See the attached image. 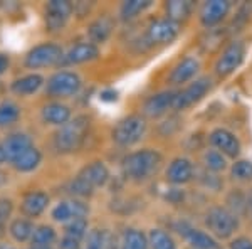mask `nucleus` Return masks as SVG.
<instances>
[{"instance_id": "nucleus-20", "label": "nucleus", "mask_w": 252, "mask_h": 249, "mask_svg": "<svg viewBox=\"0 0 252 249\" xmlns=\"http://www.w3.org/2000/svg\"><path fill=\"white\" fill-rule=\"evenodd\" d=\"M200 69V63L195 58H185L177 64L172 72H170V83L172 84H184L187 81H190L197 74V71Z\"/></svg>"}, {"instance_id": "nucleus-45", "label": "nucleus", "mask_w": 252, "mask_h": 249, "mask_svg": "<svg viewBox=\"0 0 252 249\" xmlns=\"http://www.w3.org/2000/svg\"><path fill=\"white\" fill-rule=\"evenodd\" d=\"M31 249H51V248H35V246H32Z\"/></svg>"}, {"instance_id": "nucleus-13", "label": "nucleus", "mask_w": 252, "mask_h": 249, "mask_svg": "<svg viewBox=\"0 0 252 249\" xmlns=\"http://www.w3.org/2000/svg\"><path fill=\"white\" fill-rule=\"evenodd\" d=\"M210 143L215 146V150H219L225 157L235 158L241 153V142H239V138L225 128L214 130L210 133Z\"/></svg>"}, {"instance_id": "nucleus-40", "label": "nucleus", "mask_w": 252, "mask_h": 249, "mask_svg": "<svg viewBox=\"0 0 252 249\" xmlns=\"http://www.w3.org/2000/svg\"><path fill=\"white\" fill-rule=\"evenodd\" d=\"M99 98H101L103 101L113 103V101H116V100H118V91H115V89H104V91L99 95Z\"/></svg>"}, {"instance_id": "nucleus-42", "label": "nucleus", "mask_w": 252, "mask_h": 249, "mask_svg": "<svg viewBox=\"0 0 252 249\" xmlns=\"http://www.w3.org/2000/svg\"><path fill=\"white\" fill-rule=\"evenodd\" d=\"M7 160V157H5V152H3V148H2V145H0V163H3Z\"/></svg>"}, {"instance_id": "nucleus-10", "label": "nucleus", "mask_w": 252, "mask_h": 249, "mask_svg": "<svg viewBox=\"0 0 252 249\" xmlns=\"http://www.w3.org/2000/svg\"><path fill=\"white\" fill-rule=\"evenodd\" d=\"M210 79L209 77H200V79H195L190 86H187L184 91H178L177 101H175V109H185L189 106H192L195 103L204 98L210 89Z\"/></svg>"}, {"instance_id": "nucleus-36", "label": "nucleus", "mask_w": 252, "mask_h": 249, "mask_svg": "<svg viewBox=\"0 0 252 249\" xmlns=\"http://www.w3.org/2000/svg\"><path fill=\"white\" fill-rule=\"evenodd\" d=\"M108 243V234L101 231H91L88 236V244L86 249H106Z\"/></svg>"}, {"instance_id": "nucleus-31", "label": "nucleus", "mask_w": 252, "mask_h": 249, "mask_svg": "<svg viewBox=\"0 0 252 249\" xmlns=\"http://www.w3.org/2000/svg\"><path fill=\"white\" fill-rule=\"evenodd\" d=\"M152 249H177V244L168 232L161 229H152L148 236Z\"/></svg>"}, {"instance_id": "nucleus-38", "label": "nucleus", "mask_w": 252, "mask_h": 249, "mask_svg": "<svg viewBox=\"0 0 252 249\" xmlns=\"http://www.w3.org/2000/svg\"><path fill=\"white\" fill-rule=\"evenodd\" d=\"M61 249H81V241L74 239V238H69V236H64L61 239V244H59Z\"/></svg>"}, {"instance_id": "nucleus-25", "label": "nucleus", "mask_w": 252, "mask_h": 249, "mask_svg": "<svg viewBox=\"0 0 252 249\" xmlns=\"http://www.w3.org/2000/svg\"><path fill=\"white\" fill-rule=\"evenodd\" d=\"M40 160H42V155L35 146H32L26 153L20 155L17 160L12 162V165H14V169L17 172H32V170H35L39 167Z\"/></svg>"}, {"instance_id": "nucleus-30", "label": "nucleus", "mask_w": 252, "mask_h": 249, "mask_svg": "<svg viewBox=\"0 0 252 249\" xmlns=\"http://www.w3.org/2000/svg\"><path fill=\"white\" fill-rule=\"evenodd\" d=\"M31 241L35 248H51V244L56 241V231L51 226H37Z\"/></svg>"}, {"instance_id": "nucleus-19", "label": "nucleus", "mask_w": 252, "mask_h": 249, "mask_svg": "<svg viewBox=\"0 0 252 249\" xmlns=\"http://www.w3.org/2000/svg\"><path fill=\"white\" fill-rule=\"evenodd\" d=\"M99 56V49L96 44L93 42H81L76 44L74 47H71L67 51V54L64 56V63L67 64H83L94 61Z\"/></svg>"}, {"instance_id": "nucleus-44", "label": "nucleus", "mask_w": 252, "mask_h": 249, "mask_svg": "<svg viewBox=\"0 0 252 249\" xmlns=\"http://www.w3.org/2000/svg\"><path fill=\"white\" fill-rule=\"evenodd\" d=\"M0 249H14V248L9 246V244H0Z\"/></svg>"}, {"instance_id": "nucleus-6", "label": "nucleus", "mask_w": 252, "mask_h": 249, "mask_svg": "<svg viewBox=\"0 0 252 249\" xmlns=\"http://www.w3.org/2000/svg\"><path fill=\"white\" fill-rule=\"evenodd\" d=\"M81 77L71 71H59L47 79L46 89L51 96L56 98H67L79 91Z\"/></svg>"}, {"instance_id": "nucleus-2", "label": "nucleus", "mask_w": 252, "mask_h": 249, "mask_svg": "<svg viewBox=\"0 0 252 249\" xmlns=\"http://www.w3.org/2000/svg\"><path fill=\"white\" fill-rule=\"evenodd\" d=\"M161 165V155L157 150H140L133 152L123 160V170L133 180H145L152 177L153 174L160 169Z\"/></svg>"}, {"instance_id": "nucleus-5", "label": "nucleus", "mask_w": 252, "mask_h": 249, "mask_svg": "<svg viewBox=\"0 0 252 249\" xmlns=\"http://www.w3.org/2000/svg\"><path fill=\"white\" fill-rule=\"evenodd\" d=\"M207 227L214 236L220 239H227L237 229V217L234 212L227 211L225 207H212L207 212Z\"/></svg>"}, {"instance_id": "nucleus-26", "label": "nucleus", "mask_w": 252, "mask_h": 249, "mask_svg": "<svg viewBox=\"0 0 252 249\" xmlns=\"http://www.w3.org/2000/svg\"><path fill=\"white\" fill-rule=\"evenodd\" d=\"M184 236L187 238V241L192 244V248H195V249H217V243H215V239L200 229L187 227V229L184 231Z\"/></svg>"}, {"instance_id": "nucleus-8", "label": "nucleus", "mask_w": 252, "mask_h": 249, "mask_svg": "<svg viewBox=\"0 0 252 249\" xmlns=\"http://www.w3.org/2000/svg\"><path fill=\"white\" fill-rule=\"evenodd\" d=\"M63 58V49L58 44L52 42H44L39 46L32 47L26 56V66L31 69H39V68H46L51 64L58 63Z\"/></svg>"}, {"instance_id": "nucleus-15", "label": "nucleus", "mask_w": 252, "mask_h": 249, "mask_svg": "<svg viewBox=\"0 0 252 249\" xmlns=\"http://www.w3.org/2000/svg\"><path fill=\"white\" fill-rule=\"evenodd\" d=\"M88 206L79 201H64L59 202L58 206L52 209V219L58 222H69V220L76 217H86L88 215Z\"/></svg>"}, {"instance_id": "nucleus-39", "label": "nucleus", "mask_w": 252, "mask_h": 249, "mask_svg": "<svg viewBox=\"0 0 252 249\" xmlns=\"http://www.w3.org/2000/svg\"><path fill=\"white\" fill-rule=\"evenodd\" d=\"M230 249H252V241L249 238H237L230 243Z\"/></svg>"}, {"instance_id": "nucleus-23", "label": "nucleus", "mask_w": 252, "mask_h": 249, "mask_svg": "<svg viewBox=\"0 0 252 249\" xmlns=\"http://www.w3.org/2000/svg\"><path fill=\"white\" fill-rule=\"evenodd\" d=\"M44 84V77L40 74H27L22 76L19 79H15L12 83V91L15 95L20 96H27V95H34L35 91H39V88Z\"/></svg>"}, {"instance_id": "nucleus-18", "label": "nucleus", "mask_w": 252, "mask_h": 249, "mask_svg": "<svg viewBox=\"0 0 252 249\" xmlns=\"http://www.w3.org/2000/svg\"><path fill=\"white\" fill-rule=\"evenodd\" d=\"M193 175V165L189 158L178 157L172 160V163L166 169V178L168 182L175 183V185H180V183H185L192 178Z\"/></svg>"}, {"instance_id": "nucleus-12", "label": "nucleus", "mask_w": 252, "mask_h": 249, "mask_svg": "<svg viewBox=\"0 0 252 249\" xmlns=\"http://www.w3.org/2000/svg\"><path fill=\"white\" fill-rule=\"evenodd\" d=\"M178 27L177 22L170 19H158L153 20L148 27V39L155 44H170L178 37Z\"/></svg>"}, {"instance_id": "nucleus-9", "label": "nucleus", "mask_w": 252, "mask_h": 249, "mask_svg": "<svg viewBox=\"0 0 252 249\" xmlns=\"http://www.w3.org/2000/svg\"><path fill=\"white\" fill-rule=\"evenodd\" d=\"M74 7L66 0H51L46 5V26L51 32L63 31Z\"/></svg>"}, {"instance_id": "nucleus-33", "label": "nucleus", "mask_w": 252, "mask_h": 249, "mask_svg": "<svg viewBox=\"0 0 252 249\" xmlns=\"http://www.w3.org/2000/svg\"><path fill=\"white\" fill-rule=\"evenodd\" d=\"M204 165L212 172H220L227 167L225 155L220 153L219 150H207L204 153Z\"/></svg>"}, {"instance_id": "nucleus-41", "label": "nucleus", "mask_w": 252, "mask_h": 249, "mask_svg": "<svg viewBox=\"0 0 252 249\" xmlns=\"http://www.w3.org/2000/svg\"><path fill=\"white\" fill-rule=\"evenodd\" d=\"M9 66H10V58L7 54H3V52H0V74H3L9 69Z\"/></svg>"}, {"instance_id": "nucleus-43", "label": "nucleus", "mask_w": 252, "mask_h": 249, "mask_svg": "<svg viewBox=\"0 0 252 249\" xmlns=\"http://www.w3.org/2000/svg\"><path fill=\"white\" fill-rule=\"evenodd\" d=\"M247 209H249L251 215H252V194L249 195V199H247Z\"/></svg>"}, {"instance_id": "nucleus-16", "label": "nucleus", "mask_w": 252, "mask_h": 249, "mask_svg": "<svg viewBox=\"0 0 252 249\" xmlns=\"http://www.w3.org/2000/svg\"><path fill=\"white\" fill-rule=\"evenodd\" d=\"M32 146H34V145H32L31 137H29V135H26V133L10 135V137L2 143V148H3V152H5L7 160H10V162L17 160L20 155L26 153L27 150L32 148Z\"/></svg>"}, {"instance_id": "nucleus-28", "label": "nucleus", "mask_w": 252, "mask_h": 249, "mask_svg": "<svg viewBox=\"0 0 252 249\" xmlns=\"http://www.w3.org/2000/svg\"><path fill=\"white\" fill-rule=\"evenodd\" d=\"M148 238L138 229H126L121 239V249H148Z\"/></svg>"}, {"instance_id": "nucleus-29", "label": "nucleus", "mask_w": 252, "mask_h": 249, "mask_svg": "<svg viewBox=\"0 0 252 249\" xmlns=\"http://www.w3.org/2000/svg\"><path fill=\"white\" fill-rule=\"evenodd\" d=\"M152 5V0H128L121 5L120 14L123 20H131L135 19L136 15H140L141 12L146 10Z\"/></svg>"}, {"instance_id": "nucleus-24", "label": "nucleus", "mask_w": 252, "mask_h": 249, "mask_svg": "<svg viewBox=\"0 0 252 249\" xmlns=\"http://www.w3.org/2000/svg\"><path fill=\"white\" fill-rule=\"evenodd\" d=\"M166 10V19L173 20V22L180 24L190 17L192 14V3L187 0H172L165 5Z\"/></svg>"}, {"instance_id": "nucleus-3", "label": "nucleus", "mask_w": 252, "mask_h": 249, "mask_svg": "<svg viewBox=\"0 0 252 249\" xmlns=\"http://www.w3.org/2000/svg\"><path fill=\"white\" fill-rule=\"evenodd\" d=\"M109 178V170L103 162H93L84 167L78 174V177L71 182L69 190L72 195L78 197H88L91 195L94 189L103 187Z\"/></svg>"}, {"instance_id": "nucleus-37", "label": "nucleus", "mask_w": 252, "mask_h": 249, "mask_svg": "<svg viewBox=\"0 0 252 249\" xmlns=\"http://www.w3.org/2000/svg\"><path fill=\"white\" fill-rule=\"evenodd\" d=\"M12 211H14V204H12L10 199L0 197V224H3L10 217Z\"/></svg>"}, {"instance_id": "nucleus-34", "label": "nucleus", "mask_w": 252, "mask_h": 249, "mask_svg": "<svg viewBox=\"0 0 252 249\" xmlns=\"http://www.w3.org/2000/svg\"><path fill=\"white\" fill-rule=\"evenodd\" d=\"M66 236L81 241L88 234V219L86 217H76L66 222Z\"/></svg>"}, {"instance_id": "nucleus-17", "label": "nucleus", "mask_w": 252, "mask_h": 249, "mask_svg": "<svg viewBox=\"0 0 252 249\" xmlns=\"http://www.w3.org/2000/svg\"><path fill=\"white\" fill-rule=\"evenodd\" d=\"M49 206V195L42 190H32L29 194H26V197L22 199L20 204V211L27 215V217H37L47 209Z\"/></svg>"}, {"instance_id": "nucleus-14", "label": "nucleus", "mask_w": 252, "mask_h": 249, "mask_svg": "<svg viewBox=\"0 0 252 249\" xmlns=\"http://www.w3.org/2000/svg\"><path fill=\"white\" fill-rule=\"evenodd\" d=\"M230 10V3L227 0H210L205 2L200 10V22L205 27H214L220 24Z\"/></svg>"}, {"instance_id": "nucleus-7", "label": "nucleus", "mask_w": 252, "mask_h": 249, "mask_svg": "<svg viewBox=\"0 0 252 249\" xmlns=\"http://www.w3.org/2000/svg\"><path fill=\"white\" fill-rule=\"evenodd\" d=\"M244 56H246V46H244L241 40L230 42L229 46L223 49L222 54L219 56L217 63H215V72H217V76L225 77L237 71L244 61Z\"/></svg>"}, {"instance_id": "nucleus-35", "label": "nucleus", "mask_w": 252, "mask_h": 249, "mask_svg": "<svg viewBox=\"0 0 252 249\" xmlns=\"http://www.w3.org/2000/svg\"><path fill=\"white\" fill-rule=\"evenodd\" d=\"M232 177L239 180H251L252 178V162L239 160L232 165Z\"/></svg>"}, {"instance_id": "nucleus-27", "label": "nucleus", "mask_w": 252, "mask_h": 249, "mask_svg": "<svg viewBox=\"0 0 252 249\" xmlns=\"http://www.w3.org/2000/svg\"><path fill=\"white\" fill-rule=\"evenodd\" d=\"M34 231H35V227L29 219H15V220H12V224L9 227L12 239L17 241V243H26V241L32 239Z\"/></svg>"}, {"instance_id": "nucleus-4", "label": "nucleus", "mask_w": 252, "mask_h": 249, "mask_svg": "<svg viewBox=\"0 0 252 249\" xmlns=\"http://www.w3.org/2000/svg\"><path fill=\"white\" fill-rule=\"evenodd\" d=\"M146 133V121L140 115H129L118 121L113 128V142L120 146H131L138 143Z\"/></svg>"}, {"instance_id": "nucleus-1", "label": "nucleus", "mask_w": 252, "mask_h": 249, "mask_svg": "<svg viewBox=\"0 0 252 249\" xmlns=\"http://www.w3.org/2000/svg\"><path fill=\"white\" fill-rule=\"evenodd\" d=\"M89 130L88 116H76L74 120L63 125L54 135V146L61 153H71L81 148Z\"/></svg>"}, {"instance_id": "nucleus-22", "label": "nucleus", "mask_w": 252, "mask_h": 249, "mask_svg": "<svg viewBox=\"0 0 252 249\" xmlns=\"http://www.w3.org/2000/svg\"><path fill=\"white\" fill-rule=\"evenodd\" d=\"M113 27H115V22H113V19L109 17V15H101L99 19H96L88 29V34H89L91 42L103 44L104 40L111 36Z\"/></svg>"}, {"instance_id": "nucleus-21", "label": "nucleus", "mask_w": 252, "mask_h": 249, "mask_svg": "<svg viewBox=\"0 0 252 249\" xmlns=\"http://www.w3.org/2000/svg\"><path fill=\"white\" fill-rule=\"evenodd\" d=\"M40 115H42V120L46 123L56 126H63L67 121H71V109L63 103H47L42 108Z\"/></svg>"}, {"instance_id": "nucleus-11", "label": "nucleus", "mask_w": 252, "mask_h": 249, "mask_svg": "<svg viewBox=\"0 0 252 249\" xmlns=\"http://www.w3.org/2000/svg\"><path fill=\"white\" fill-rule=\"evenodd\" d=\"M177 96H178V93L172 91V89L157 93V95L150 96L148 100L145 101L143 113L146 116H150V118H158V116L165 115L170 108H173V106H175Z\"/></svg>"}, {"instance_id": "nucleus-32", "label": "nucleus", "mask_w": 252, "mask_h": 249, "mask_svg": "<svg viewBox=\"0 0 252 249\" xmlns=\"http://www.w3.org/2000/svg\"><path fill=\"white\" fill-rule=\"evenodd\" d=\"M20 118V108L12 101H5L0 105V128L14 125Z\"/></svg>"}]
</instances>
